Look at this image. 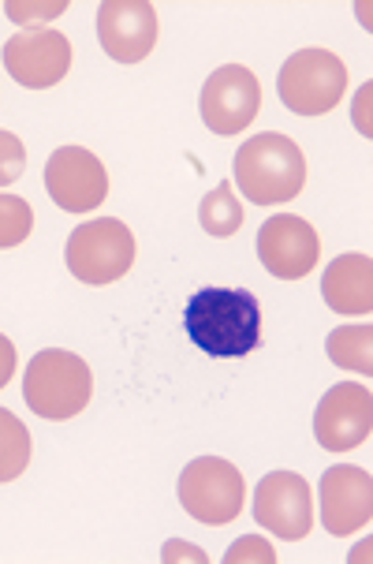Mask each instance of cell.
I'll return each mask as SVG.
<instances>
[{"instance_id": "21", "label": "cell", "mask_w": 373, "mask_h": 564, "mask_svg": "<svg viewBox=\"0 0 373 564\" xmlns=\"http://www.w3.org/2000/svg\"><path fill=\"white\" fill-rule=\"evenodd\" d=\"M26 169V147L12 131H0V187L15 184Z\"/></svg>"}, {"instance_id": "16", "label": "cell", "mask_w": 373, "mask_h": 564, "mask_svg": "<svg viewBox=\"0 0 373 564\" xmlns=\"http://www.w3.org/2000/svg\"><path fill=\"white\" fill-rule=\"evenodd\" d=\"M325 351L337 362L340 370H355V375H373V325L359 322V325H340V329L329 333L325 340Z\"/></svg>"}, {"instance_id": "18", "label": "cell", "mask_w": 373, "mask_h": 564, "mask_svg": "<svg viewBox=\"0 0 373 564\" xmlns=\"http://www.w3.org/2000/svg\"><path fill=\"white\" fill-rule=\"evenodd\" d=\"M198 221L209 236L224 240V236H235L243 228V206H239V195L232 191V180L213 187V195L202 198V209H198Z\"/></svg>"}, {"instance_id": "10", "label": "cell", "mask_w": 373, "mask_h": 564, "mask_svg": "<svg viewBox=\"0 0 373 564\" xmlns=\"http://www.w3.org/2000/svg\"><path fill=\"white\" fill-rule=\"evenodd\" d=\"M254 520L284 542H299L310 534L314 501L310 486L295 471H273L254 490Z\"/></svg>"}, {"instance_id": "14", "label": "cell", "mask_w": 373, "mask_h": 564, "mask_svg": "<svg viewBox=\"0 0 373 564\" xmlns=\"http://www.w3.org/2000/svg\"><path fill=\"white\" fill-rule=\"evenodd\" d=\"M373 520V479L366 467L337 464L321 475V523L329 534L348 539Z\"/></svg>"}, {"instance_id": "1", "label": "cell", "mask_w": 373, "mask_h": 564, "mask_svg": "<svg viewBox=\"0 0 373 564\" xmlns=\"http://www.w3.org/2000/svg\"><path fill=\"white\" fill-rule=\"evenodd\" d=\"M184 329L206 356L235 359L262 340V307L246 289H198L187 300Z\"/></svg>"}, {"instance_id": "2", "label": "cell", "mask_w": 373, "mask_h": 564, "mask_svg": "<svg viewBox=\"0 0 373 564\" xmlns=\"http://www.w3.org/2000/svg\"><path fill=\"white\" fill-rule=\"evenodd\" d=\"M232 184L254 206L288 203L306 187V158L299 142H292L281 131L251 135L232 161Z\"/></svg>"}, {"instance_id": "5", "label": "cell", "mask_w": 373, "mask_h": 564, "mask_svg": "<svg viewBox=\"0 0 373 564\" xmlns=\"http://www.w3.org/2000/svg\"><path fill=\"white\" fill-rule=\"evenodd\" d=\"M176 494L190 520L206 523V528H224L243 512L246 486L235 464L221 460V456H198L179 471Z\"/></svg>"}, {"instance_id": "23", "label": "cell", "mask_w": 373, "mask_h": 564, "mask_svg": "<svg viewBox=\"0 0 373 564\" xmlns=\"http://www.w3.org/2000/svg\"><path fill=\"white\" fill-rule=\"evenodd\" d=\"M161 561H195V564H206V553L198 546H190V542H165V550H161Z\"/></svg>"}, {"instance_id": "13", "label": "cell", "mask_w": 373, "mask_h": 564, "mask_svg": "<svg viewBox=\"0 0 373 564\" xmlns=\"http://www.w3.org/2000/svg\"><path fill=\"white\" fill-rule=\"evenodd\" d=\"M4 68L19 86L45 90L72 68V42L61 31H19L4 42Z\"/></svg>"}, {"instance_id": "19", "label": "cell", "mask_w": 373, "mask_h": 564, "mask_svg": "<svg viewBox=\"0 0 373 564\" xmlns=\"http://www.w3.org/2000/svg\"><path fill=\"white\" fill-rule=\"evenodd\" d=\"M34 228V209L19 195H0V251L19 247Z\"/></svg>"}, {"instance_id": "11", "label": "cell", "mask_w": 373, "mask_h": 564, "mask_svg": "<svg viewBox=\"0 0 373 564\" xmlns=\"http://www.w3.org/2000/svg\"><path fill=\"white\" fill-rule=\"evenodd\" d=\"M98 42L117 64L146 61L157 45V8L150 0H105L98 8Z\"/></svg>"}, {"instance_id": "12", "label": "cell", "mask_w": 373, "mask_h": 564, "mask_svg": "<svg viewBox=\"0 0 373 564\" xmlns=\"http://www.w3.org/2000/svg\"><path fill=\"white\" fill-rule=\"evenodd\" d=\"M321 240L310 221L295 214H276L257 232V258L281 281H303L318 265Z\"/></svg>"}, {"instance_id": "6", "label": "cell", "mask_w": 373, "mask_h": 564, "mask_svg": "<svg viewBox=\"0 0 373 564\" xmlns=\"http://www.w3.org/2000/svg\"><path fill=\"white\" fill-rule=\"evenodd\" d=\"M348 90V68L329 50H299L276 75V94L299 117H325Z\"/></svg>"}, {"instance_id": "24", "label": "cell", "mask_w": 373, "mask_h": 564, "mask_svg": "<svg viewBox=\"0 0 373 564\" xmlns=\"http://www.w3.org/2000/svg\"><path fill=\"white\" fill-rule=\"evenodd\" d=\"M12 375H15V344L0 333V389L12 381Z\"/></svg>"}, {"instance_id": "3", "label": "cell", "mask_w": 373, "mask_h": 564, "mask_svg": "<svg viewBox=\"0 0 373 564\" xmlns=\"http://www.w3.org/2000/svg\"><path fill=\"white\" fill-rule=\"evenodd\" d=\"M94 397V375L83 356L64 348H45L31 359L23 375V400L34 415L64 423L75 419Z\"/></svg>"}, {"instance_id": "8", "label": "cell", "mask_w": 373, "mask_h": 564, "mask_svg": "<svg viewBox=\"0 0 373 564\" xmlns=\"http://www.w3.org/2000/svg\"><path fill=\"white\" fill-rule=\"evenodd\" d=\"M373 430V397L359 381H340L314 411V437L329 453H351Z\"/></svg>"}, {"instance_id": "4", "label": "cell", "mask_w": 373, "mask_h": 564, "mask_svg": "<svg viewBox=\"0 0 373 564\" xmlns=\"http://www.w3.org/2000/svg\"><path fill=\"white\" fill-rule=\"evenodd\" d=\"M64 262L75 281L90 284V289H105V284L120 281L135 262V236L120 217H98L86 221L68 236L64 247Z\"/></svg>"}, {"instance_id": "20", "label": "cell", "mask_w": 373, "mask_h": 564, "mask_svg": "<svg viewBox=\"0 0 373 564\" xmlns=\"http://www.w3.org/2000/svg\"><path fill=\"white\" fill-rule=\"evenodd\" d=\"M4 12H8L12 23L31 31V23H50V19L68 12V0H45V4H31V0H8Z\"/></svg>"}, {"instance_id": "7", "label": "cell", "mask_w": 373, "mask_h": 564, "mask_svg": "<svg viewBox=\"0 0 373 564\" xmlns=\"http://www.w3.org/2000/svg\"><path fill=\"white\" fill-rule=\"evenodd\" d=\"M202 123L213 135H239L257 117L262 105V86H257L254 72L243 64H224L206 79L202 86Z\"/></svg>"}, {"instance_id": "9", "label": "cell", "mask_w": 373, "mask_h": 564, "mask_svg": "<svg viewBox=\"0 0 373 564\" xmlns=\"http://www.w3.org/2000/svg\"><path fill=\"white\" fill-rule=\"evenodd\" d=\"M45 191L68 214H90L109 198V172L86 147H61L45 165Z\"/></svg>"}, {"instance_id": "25", "label": "cell", "mask_w": 373, "mask_h": 564, "mask_svg": "<svg viewBox=\"0 0 373 564\" xmlns=\"http://www.w3.org/2000/svg\"><path fill=\"white\" fill-rule=\"evenodd\" d=\"M366 101H370V86H362V94L355 98V123H362V135H370V123H366Z\"/></svg>"}, {"instance_id": "17", "label": "cell", "mask_w": 373, "mask_h": 564, "mask_svg": "<svg viewBox=\"0 0 373 564\" xmlns=\"http://www.w3.org/2000/svg\"><path fill=\"white\" fill-rule=\"evenodd\" d=\"M34 453L31 430L23 426V419L12 415L8 408H0V482H12L26 471Z\"/></svg>"}, {"instance_id": "22", "label": "cell", "mask_w": 373, "mask_h": 564, "mask_svg": "<svg viewBox=\"0 0 373 564\" xmlns=\"http://www.w3.org/2000/svg\"><path fill=\"white\" fill-rule=\"evenodd\" d=\"M246 561L276 564V550L265 539H257V534H246V539H239V542H232V546H228L224 564H246Z\"/></svg>"}, {"instance_id": "15", "label": "cell", "mask_w": 373, "mask_h": 564, "mask_svg": "<svg viewBox=\"0 0 373 564\" xmlns=\"http://www.w3.org/2000/svg\"><path fill=\"white\" fill-rule=\"evenodd\" d=\"M321 295L332 314H348V318L370 314L373 311V258L359 251L332 258L329 270L321 276Z\"/></svg>"}]
</instances>
